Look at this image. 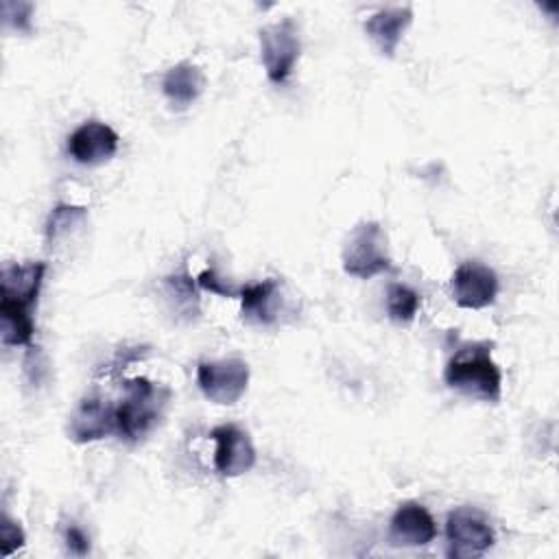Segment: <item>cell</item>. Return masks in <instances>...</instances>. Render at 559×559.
Segmentation results:
<instances>
[{"label": "cell", "instance_id": "4fadbf2b", "mask_svg": "<svg viewBox=\"0 0 559 559\" xmlns=\"http://www.w3.org/2000/svg\"><path fill=\"white\" fill-rule=\"evenodd\" d=\"M46 262L7 264L0 275V299L17 306L35 308L44 284Z\"/></svg>", "mask_w": 559, "mask_h": 559}, {"label": "cell", "instance_id": "ffe728a7", "mask_svg": "<svg viewBox=\"0 0 559 559\" xmlns=\"http://www.w3.org/2000/svg\"><path fill=\"white\" fill-rule=\"evenodd\" d=\"M2 15H4V24L11 26L13 31L31 33V15H33L31 2H2Z\"/></svg>", "mask_w": 559, "mask_h": 559}, {"label": "cell", "instance_id": "3957f363", "mask_svg": "<svg viewBox=\"0 0 559 559\" xmlns=\"http://www.w3.org/2000/svg\"><path fill=\"white\" fill-rule=\"evenodd\" d=\"M391 269L389 240L380 223H358L343 245V271L358 280H371Z\"/></svg>", "mask_w": 559, "mask_h": 559}, {"label": "cell", "instance_id": "e0dca14e", "mask_svg": "<svg viewBox=\"0 0 559 559\" xmlns=\"http://www.w3.org/2000/svg\"><path fill=\"white\" fill-rule=\"evenodd\" d=\"M421 306V297L406 284H389L386 288V314L395 323H411Z\"/></svg>", "mask_w": 559, "mask_h": 559}, {"label": "cell", "instance_id": "ac0fdd59", "mask_svg": "<svg viewBox=\"0 0 559 559\" xmlns=\"http://www.w3.org/2000/svg\"><path fill=\"white\" fill-rule=\"evenodd\" d=\"M85 216H87V207H83V205H70V203L55 205L46 221V238L57 240L61 234L72 229Z\"/></svg>", "mask_w": 559, "mask_h": 559}, {"label": "cell", "instance_id": "ba28073f", "mask_svg": "<svg viewBox=\"0 0 559 559\" xmlns=\"http://www.w3.org/2000/svg\"><path fill=\"white\" fill-rule=\"evenodd\" d=\"M214 448V469L223 478L247 474L255 465V448L247 430L236 424H221L210 432Z\"/></svg>", "mask_w": 559, "mask_h": 559}, {"label": "cell", "instance_id": "5bb4252c", "mask_svg": "<svg viewBox=\"0 0 559 559\" xmlns=\"http://www.w3.org/2000/svg\"><path fill=\"white\" fill-rule=\"evenodd\" d=\"M203 85H205L203 72L192 61H179L170 66L162 79L164 96L177 107L192 105L201 96Z\"/></svg>", "mask_w": 559, "mask_h": 559}, {"label": "cell", "instance_id": "44dd1931", "mask_svg": "<svg viewBox=\"0 0 559 559\" xmlns=\"http://www.w3.org/2000/svg\"><path fill=\"white\" fill-rule=\"evenodd\" d=\"M63 544H66V550L70 552V555H76V557H83V555H87L90 552V548H92V544H90V535L79 526V524H74V522H68L66 526H63Z\"/></svg>", "mask_w": 559, "mask_h": 559}, {"label": "cell", "instance_id": "8fae6325", "mask_svg": "<svg viewBox=\"0 0 559 559\" xmlns=\"http://www.w3.org/2000/svg\"><path fill=\"white\" fill-rule=\"evenodd\" d=\"M116 406L100 395H85L68 419V437L74 443H92L116 432Z\"/></svg>", "mask_w": 559, "mask_h": 559}, {"label": "cell", "instance_id": "d6986e66", "mask_svg": "<svg viewBox=\"0 0 559 559\" xmlns=\"http://www.w3.org/2000/svg\"><path fill=\"white\" fill-rule=\"evenodd\" d=\"M26 544V535L24 528L20 526V522H15L11 515H2L0 522V548H2V557H11L13 552H17L22 546Z\"/></svg>", "mask_w": 559, "mask_h": 559}, {"label": "cell", "instance_id": "277c9868", "mask_svg": "<svg viewBox=\"0 0 559 559\" xmlns=\"http://www.w3.org/2000/svg\"><path fill=\"white\" fill-rule=\"evenodd\" d=\"M260 59L271 83H286L301 55L299 28L290 17L266 24L258 31Z\"/></svg>", "mask_w": 559, "mask_h": 559}, {"label": "cell", "instance_id": "9a60e30c", "mask_svg": "<svg viewBox=\"0 0 559 559\" xmlns=\"http://www.w3.org/2000/svg\"><path fill=\"white\" fill-rule=\"evenodd\" d=\"M277 293H280V282L275 277H266L255 284H247L240 288V310L247 321L269 325L277 319Z\"/></svg>", "mask_w": 559, "mask_h": 559}, {"label": "cell", "instance_id": "5b68a950", "mask_svg": "<svg viewBox=\"0 0 559 559\" xmlns=\"http://www.w3.org/2000/svg\"><path fill=\"white\" fill-rule=\"evenodd\" d=\"M197 384L210 402L231 406L249 386V365L242 358L201 360L197 365Z\"/></svg>", "mask_w": 559, "mask_h": 559}, {"label": "cell", "instance_id": "8992f818", "mask_svg": "<svg viewBox=\"0 0 559 559\" xmlns=\"http://www.w3.org/2000/svg\"><path fill=\"white\" fill-rule=\"evenodd\" d=\"M445 542L450 557H480L493 546L496 533L480 511L456 507L445 520Z\"/></svg>", "mask_w": 559, "mask_h": 559}, {"label": "cell", "instance_id": "7c38bea8", "mask_svg": "<svg viewBox=\"0 0 559 559\" xmlns=\"http://www.w3.org/2000/svg\"><path fill=\"white\" fill-rule=\"evenodd\" d=\"M411 24H413V9L404 4V7H382L373 11L362 22V28L384 57H393Z\"/></svg>", "mask_w": 559, "mask_h": 559}, {"label": "cell", "instance_id": "7a4b0ae2", "mask_svg": "<svg viewBox=\"0 0 559 559\" xmlns=\"http://www.w3.org/2000/svg\"><path fill=\"white\" fill-rule=\"evenodd\" d=\"M170 400V391L148 378L127 382V395L116 406V432L127 443L142 441L162 419Z\"/></svg>", "mask_w": 559, "mask_h": 559}, {"label": "cell", "instance_id": "9c48e42d", "mask_svg": "<svg viewBox=\"0 0 559 559\" xmlns=\"http://www.w3.org/2000/svg\"><path fill=\"white\" fill-rule=\"evenodd\" d=\"M120 144V135L100 120H87L68 135V153L76 164L98 166L109 162Z\"/></svg>", "mask_w": 559, "mask_h": 559}, {"label": "cell", "instance_id": "52a82bcc", "mask_svg": "<svg viewBox=\"0 0 559 559\" xmlns=\"http://www.w3.org/2000/svg\"><path fill=\"white\" fill-rule=\"evenodd\" d=\"M450 288L456 306L465 310H483L496 301L500 284L491 266L478 260H467L454 269Z\"/></svg>", "mask_w": 559, "mask_h": 559}, {"label": "cell", "instance_id": "2e32d148", "mask_svg": "<svg viewBox=\"0 0 559 559\" xmlns=\"http://www.w3.org/2000/svg\"><path fill=\"white\" fill-rule=\"evenodd\" d=\"M0 332H2L4 345L31 347L35 336L33 308L0 299Z\"/></svg>", "mask_w": 559, "mask_h": 559}, {"label": "cell", "instance_id": "6da1fadb", "mask_svg": "<svg viewBox=\"0 0 559 559\" xmlns=\"http://www.w3.org/2000/svg\"><path fill=\"white\" fill-rule=\"evenodd\" d=\"M443 380L450 389L483 402H500L502 371L491 358L489 343H465L445 362Z\"/></svg>", "mask_w": 559, "mask_h": 559}, {"label": "cell", "instance_id": "30bf717a", "mask_svg": "<svg viewBox=\"0 0 559 559\" xmlns=\"http://www.w3.org/2000/svg\"><path fill=\"white\" fill-rule=\"evenodd\" d=\"M437 537V522L430 511L415 500L402 502L389 520V544L397 548L428 546Z\"/></svg>", "mask_w": 559, "mask_h": 559}, {"label": "cell", "instance_id": "7402d4cb", "mask_svg": "<svg viewBox=\"0 0 559 559\" xmlns=\"http://www.w3.org/2000/svg\"><path fill=\"white\" fill-rule=\"evenodd\" d=\"M197 284L203 288V290H210V293H216V295H223V297H238V293L234 288H229L225 284V280L214 271V269H205L199 277H197Z\"/></svg>", "mask_w": 559, "mask_h": 559}]
</instances>
